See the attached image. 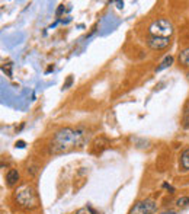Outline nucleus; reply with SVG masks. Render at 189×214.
<instances>
[{"label":"nucleus","mask_w":189,"mask_h":214,"mask_svg":"<svg viewBox=\"0 0 189 214\" xmlns=\"http://www.w3.org/2000/svg\"><path fill=\"white\" fill-rule=\"evenodd\" d=\"M13 198L17 203L19 207L25 210H33L39 205L38 194L35 191V188L31 184H22L15 189L13 192Z\"/></svg>","instance_id":"2"},{"label":"nucleus","mask_w":189,"mask_h":214,"mask_svg":"<svg viewBox=\"0 0 189 214\" xmlns=\"http://www.w3.org/2000/svg\"><path fill=\"white\" fill-rule=\"evenodd\" d=\"M63 12H64V5H61L60 6V7H58V9H57V12H56V15L57 16H60V15H61Z\"/></svg>","instance_id":"14"},{"label":"nucleus","mask_w":189,"mask_h":214,"mask_svg":"<svg viewBox=\"0 0 189 214\" xmlns=\"http://www.w3.org/2000/svg\"><path fill=\"white\" fill-rule=\"evenodd\" d=\"M52 70H54V66H50L48 69H47V71H45V73H50V71H52Z\"/></svg>","instance_id":"17"},{"label":"nucleus","mask_w":189,"mask_h":214,"mask_svg":"<svg viewBox=\"0 0 189 214\" xmlns=\"http://www.w3.org/2000/svg\"><path fill=\"white\" fill-rule=\"evenodd\" d=\"M163 187H164V188H167V189H169V191H170V194H173V192H175V189H173V188L170 187V185H169V184H163Z\"/></svg>","instance_id":"15"},{"label":"nucleus","mask_w":189,"mask_h":214,"mask_svg":"<svg viewBox=\"0 0 189 214\" xmlns=\"http://www.w3.org/2000/svg\"><path fill=\"white\" fill-rule=\"evenodd\" d=\"M83 131L82 130H73V128H61L54 134V138L51 141L50 150L51 153L60 154L66 153L68 150H71L73 147H76L79 144H82L83 141Z\"/></svg>","instance_id":"1"},{"label":"nucleus","mask_w":189,"mask_h":214,"mask_svg":"<svg viewBox=\"0 0 189 214\" xmlns=\"http://www.w3.org/2000/svg\"><path fill=\"white\" fill-rule=\"evenodd\" d=\"M148 31H150L151 37H163V38H170L172 34L175 32L173 29V25L169 19H157L148 26Z\"/></svg>","instance_id":"3"},{"label":"nucleus","mask_w":189,"mask_h":214,"mask_svg":"<svg viewBox=\"0 0 189 214\" xmlns=\"http://www.w3.org/2000/svg\"><path fill=\"white\" fill-rule=\"evenodd\" d=\"M71 83H73V76H68V77H67V80L64 82V85H63V88L68 89L70 86H71Z\"/></svg>","instance_id":"13"},{"label":"nucleus","mask_w":189,"mask_h":214,"mask_svg":"<svg viewBox=\"0 0 189 214\" xmlns=\"http://www.w3.org/2000/svg\"><path fill=\"white\" fill-rule=\"evenodd\" d=\"M179 61H180V64L189 67V47L180 51V54H179Z\"/></svg>","instance_id":"8"},{"label":"nucleus","mask_w":189,"mask_h":214,"mask_svg":"<svg viewBox=\"0 0 189 214\" xmlns=\"http://www.w3.org/2000/svg\"><path fill=\"white\" fill-rule=\"evenodd\" d=\"M161 214H176L175 211H166V213H161Z\"/></svg>","instance_id":"18"},{"label":"nucleus","mask_w":189,"mask_h":214,"mask_svg":"<svg viewBox=\"0 0 189 214\" xmlns=\"http://www.w3.org/2000/svg\"><path fill=\"white\" fill-rule=\"evenodd\" d=\"M157 210V203L154 200H143L134 205L128 214H153Z\"/></svg>","instance_id":"4"},{"label":"nucleus","mask_w":189,"mask_h":214,"mask_svg":"<svg viewBox=\"0 0 189 214\" xmlns=\"http://www.w3.org/2000/svg\"><path fill=\"white\" fill-rule=\"evenodd\" d=\"M76 214H98V213H96V211H94L92 207H89V205H87V207H83V208L77 210V211H76Z\"/></svg>","instance_id":"11"},{"label":"nucleus","mask_w":189,"mask_h":214,"mask_svg":"<svg viewBox=\"0 0 189 214\" xmlns=\"http://www.w3.org/2000/svg\"><path fill=\"white\" fill-rule=\"evenodd\" d=\"M172 64H173V57L172 55H167V57L163 58V61L160 63V66L156 69V71H161L163 69H167V67H170Z\"/></svg>","instance_id":"9"},{"label":"nucleus","mask_w":189,"mask_h":214,"mask_svg":"<svg viewBox=\"0 0 189 214\" xmlns=\"http://www.w3.org/2000/svg\"><path fill=\"white\" fill-rule=\"evenodd\" d=\"M16 147H19V149L25 147V141H17V143H16Z\"/></svg>","instance_id":"16"},{"label":"nucleus","mask_w":189,"mask_h":214,"mask_svg":"<svg viewBox=\"0 0 189 214\" xmlns=\"http://www.w3.org/2000/svg\"><path fill=\"white\" fill-rule=\"evenodd\" d=\"M19 172L16 169H9V172L6 173V184H7V187H15L19 181Z\"/></svg>","instance_id":"6"},{"label":"nucleus","mask_w":189,"mask_h":214,"mask_svg":"<svg viewBox=\"0 0 189 214\" xmlns=\"http://www.w3.org/2000/svg\"><path fill=\"white\" fill-rule=\"evenodd\" d=\"M180 166H182V169L189 170V147L180 154Z\"/></svg>","instance_id":"7"},{"label":"nucleus","mask_w":189,"mask_h":214,"mask_svg":"<svg viewBox=\"0 0 189 214\" xmlns=\"http://www.w3.org/2000/svg\"><path fill=\"white\" fill-rule=\"evenodd\" d=\"M188 77H189V73H188Z\"/></svg>","instance_id":"19"},{"label":"nucleus","mask_w":189,"mask_h":214,"mask_svg":"<svg viewBox=\"0 0 189 214\" xmlns=\"http://www.w3.org/2000/svg\"><path fill=\"white\" fill-rule=\"evenodd\" d=\"M183 127L185 128H189V102L185 105V109H183Z\"/></svg>","instance_id":"10"},{"label":"nucleus","mask_w":189,"mask_h":214,"mask_svg":"<svg viewBox=\"0 0 189 214\" xmlns=\"http://www.w3.org/2000/svg\"><path fill=\"white\" fill-rule=\"evenodd\" d=\"M170 45V38H163V37H150L148 39V47L151 50H164Z\"/></svg>","instance_id":"5"},{"label":"nucleus","mask_w":189,"mask_h":214,"mask_svg":"<svg viewBox=\"0 0 189 214\" xmlns=\"http://www.w3.org/2000/svg\"><path fill=\"white\" fill-rule=\"evenodd\" d=\"M176 204H178L179 207H186L189 204V197H180L176 200Z\"/></svg>","instance_id":"12"}]
</instances>
